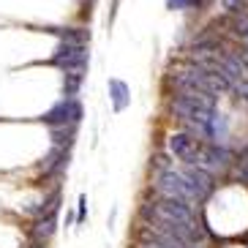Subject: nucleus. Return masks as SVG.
<instances>
[{
    "instance_id": "f257e3e1",
    "label": "nucleus",
    "mask_w": 248,
    "mask_h": 248,
    "mask_svg": "<svg viewBox=\"0 0 248 248\" xmlns=\"http://www.w3.org/2000/svg\"><path fill=\"white\" fill-rule=\"evenodd\" d=\"M85 120V104L79 95H60L58 101L52 104L49 109H44L38 115V123L44 128H58V125H82Z\"/></svg>"
},
{
    "instance_id": "f03ea898",
    "label": "nucleus",
    "mask_w": 248,
    "mask_h": 248,
    "mask_svg": "<svg viewBox=\"0 0 248 248\" xmlns=\"http://www.w3.org/2000/svg\"><path fill=\"white\" fill-rule=\"evenodd\" d=\"M52 68H58L60 74H88L90 68V44H66L60 41L52 49L49 60Z\"/></svg>"
},
{
    "instance_id": "7ed1b4c3",
    "label": "nucleus",
    "mask_w": 248,
    "mask_h": 248,
    "mask_svg": "<svg viewBox=\"0 0 248 248\" xmlns=\"http://www.w3.org/2000/svg\"><path fill=\"white\" fill-rule=\"evenodd\" d=\"M175 169L183 175V180L188 183V188L194 191V197H197L199 207H204V202H207V199L216 194V188L221 186V183L216 180L207 169L197 167V164H175Z\"/></svg>"
},
{
    "instance_id": "20e7f679",
    "label": "nucleus",
    "mask_w": 248,
    "mask_h": 248,
    "mask_svg": "<svg viewBox=\"0 0 248 248\" xmlns=\"http://www.w3.org/2000/svg\"><path fill=\"white\" fill-rule=\"evenodd\" d=\"M202 142H204V139L194 137V134L186 131V128H175V131L167 137L164 150H167L177 164H197L199 150H202Z\"/></svg>"
},
{
    "instance_id": "39448f33",
    "label": "nucleus",
    "mask_w": 248,
    "mask_h": 248,
    "mask_svg": "<svg viewBox=\"0 0 248 248\" xmlns=\"http://www.w3.org/2000/svg\"><path fill=\"white\" fill-rule=\"evenodd\" d=\"M41 30L58 36L66 44H90V28L85 25H44Z\"/></svg>"
},
{
    "instance_id": "423d86ee",
    "label": "nucleus",
    "mask_w": 248,
    "mask_h": 248,
    "mask_svg": "<svg viewBox=\"0 0 248 248\" xmlns=\"http://www.w3.org/2000/svg\"><path fill=\"white\" fill-rule=\"evenodd\" d=\"M107 95H109V107H112L115 115H123V112L131 107V88H128L123 79H117V77H112V79L107 82Z\"/></svg>"
},
{
    "instance_id": "0eeeda50",
    "label": "nucleus",
    "mask_w": 248,
    "mask_h": 248,
    "mask_svg": "<svg viewBox=\"0 0 248 248\" xmlns=\"http://www.w3.org/2000/svg\"><path fill=\"white\" fill-rule=\"evenodd\" d=\"M46 137H49L52 147H66L74 150L77 139H79V125H58V128H46Z\"/></svg>"
},
{
    "instance_id": "6e6552de",
    "label": "nucleus",
    "mask_w": 248,
    "mask_h": 248,
    "mask_svg": "<svg viewBox=\"0 0 248 248\" xmlns=\"http://www.w3.org/2000/svg\"><path fill=\"white\" fill-rule=\"evenodd\" d=\"M177 161L167 153V150H153L150 158H147V175H153V172H164V169H172Z\"/></svg>"
},
{
    "instance_id": "1a4fd4ad",
    "label": "nucleus",
    "mask_w": 248,
    "mask_h": 248,
    "mask_svg": "<svg viewBox=\"0 0 248 248\" xmlns=\"http://www.w3.org/2000/svg\"><path fill=\"white\" fill-rule=\"evenodd\" d=\"M85 79H88V74H63L60 95H68V98L79 95V90H82V85H85Z\"/></svg>"
},
{
    "instance_id": "9d476101",
    "label": "nucleus",
    "mask_w": 248,
    "mask_h": 248,
    "mask_svg": "<svg viewBox=\"0 0 248 248\" xmlns=\"http://www.w3.org/2000/svg\"><path fill=\"white\" fill-rule=\"evenodd\" d=\"M210 0H167L169 11H204Z\"/></svg>"
},
{
    "instance_id": "9b49d317",
    "label": "nucleus",
    "mask_w": 248,
    "mask_h": 248,
    "mask_svg": "<svg viewBox=\"0 0 248 248\" xmlns=\"http://www.w3.org/2000/svg\"><path fill=\"white\" fill-rule=\"evenodd\" d=\"M74 213H77V226H74V229H85V226H88V221H90V213H88V194H79V197H77Z\"/></svg>"
},
{
    "instance_id": "f8f14e48",
    "label": "nucleus",
    "mask_w": 248,
    "mask_h": 248,
    "mask_svg": "<svg viewBox=\"0 0 248 248\" xmlns=\"http://www.w3.org/2000/svg\"><path fill=\"white\" fill-rule=\"evenodd\" d=\"M221 6H224V14H243L248 11V0H221Z\"/></svg>"
},
{
    "instance_id": "ddd939ff",
    "label": "nucleus",
    "mask_w": 248,
    "mask_h": 248,
    "mask_svg": "<svg viewBox=\"0 0 248 248\" xmlns=\"http://www.w3.org/2000/svg\"><path fill=\"white\" fill-rule=\"evenodd\" d=\"M74 226H77V213H74V207H68L66 210V216H63V221H60V229H74Z\"/></svg>"
},
{
    "instance_id": "4468645a",
    "label": "nucleus",
    "mask_w": 248,
    "mask_h": 248,
    "mask_svg": "<svg viewBox=\"0 0 248 248\" xmlns=\"http://www.w3.org/2000/svg\"><path fill=\"white\" fill-rule=\"evenodd\" d=\"M19 248H52V243H41V240H25Z\"/></svg>"
},
{
    "instance_id": "2eb2a0df",
    "label": "nucleus",
    "mask_w": 248,
    "mask_h": 248,
    "mask_svg": "<svg viewBox=\"0 0 248 248\" xmlns=\"http://www.w3.org/2000/svg\"><path fill=\"white\" fill-rule=\"evenodd\" d=\"M115 216H117V207H112L109 218H107V226H109V229H115Z\"/></svg>"
},
{
    "instance_id": "dca6fc26",
    "label": "nucleus",
    "mask_w": 248,
    "mask_h": 248,
    "mask_svg": "<svg viewBox=\"0 0 248 248\" xmlns=\"http://www.w3.org/2000/svg\"><path fill=\"white\" fill-rule=\"evenodd\" d=\"M237 153H240V155H246V158H248V142H243V145H237Z\"/></svg>"
},
{
    "instance_id": "f3484780",
    "label": "nucleus",
    "mask_w": 248,
    "mask_h": 248,
    "mask_svg": "<svg viewBox=\"0 0 248 248\" xmlns=\"http://www.w3.org/2000/svg\"><path fill=\"white\" fill-rule=\"evenodd\" d=\"M77 3H79V6H85V8H88V14H90V6H93L95 0H77Z\"/></svg>"
},
{
    "instance_id": "a211bd4d",
    "label": "nucleus",
    "mask_w": 248,
    "mask_h": 248,
    "mask_svg": "<svg viewBox=\"0 0 248 248\" xmlns=\"http://www.w3.org/2000/svg\"><path fill=\"white\" fill-rule=\"evenodd\" d=\"M243 243H246V246H248V232H246V234H243Z\"/></svg>"
}]
</instances>
